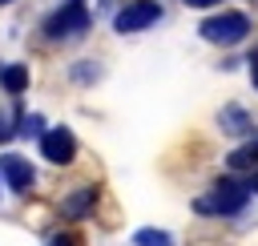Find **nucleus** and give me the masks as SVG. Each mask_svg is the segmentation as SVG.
<instances>
[{"mask_svg":"<svg viewBox=\"0 0 258 246\" xmlns=\"http://www.w3.org/2000/svg\"><path fill=\"white\" fill-rule=\"evenodd\" d=\"M246 202H250V186L234 181V177H222V181H214L210 194H202L194 202V210L198 214H214V218H234V214L246 210Z\"/></svg>","mask_w":258,"mask_h":246,"instance_id":"f257e3e1","label":"nucleus"},{"mask_svg":"<svg viewBox=\"0 0 258 246\" xmlns=\"http://www.w3.org/2000/svg\"><path fill=\"white\" fill-rule=\"evenodd\" d=\"M246 186H250V194H258V169L250 173V181H246Z\"/></svg>","mask_w":258,"mask_h":246,"instance_id":"dca6fc26","label":"nucleus"},{"mask_svg":"<svg viewBox=\"0 0 258 246\" xmlns=\"http://www.w3.org/2000/svg\"><path fill=\"white\" fill-rule=\"evenodd\" d=\"M246 60H250V81H254V89H258V52H254V56H246Z\"/></svg>","mask_w":258,"mask_h":246,"instance_id":"2eb2a0df","label":"nucleus"},{"mask_svg":"<svg viewBox=\"0 0 258 246\" xmlns=\"http://www.w3.org/2000/svg\"><path fill=\"white\" fill-rule=\"evenodd\" d=\"M198 32L210 44H238L250 36V16L246 12H218V16H206L198 24Z\"/></svg>","mask_w":258,"mask_h":246,"instance_id":"f03ea898","label":"nucleus"},{"mask_svg":"<svg viewBox=\"0 0 258 246\" xmlns=\"http://www.w3.org/2000/svg\"><path fill=\"white\" fill-rule=\"evenodd\" d=\"M48 246H77V238H73V234H52Z\"/></svg>","mask_w":258,"mask_h":246,"instance_id":"ddd939ff","label":"nucleus"},{"mask_svg":"<svg viewBox=\"0 0 258 246\" xmlns=\"http://www.w3.org/2000/svg\"><path fill=\"white\" fill-rule=\"evenodd\" d=\"M0 177H4L16 194H28L32 181H36V169L28 165V157H20V153H4V157H0Z\"/></svg>","mask_w":258,"mask_h":246,"instance_id":"423d86ee","label":"nucleus"},{"mask_svg":"<svg viewBox=\"0 0 258 246\" xmlns=\"http://www.w3.org/2000/svg\"><path fill=\"white\" fill-rule=\"evenodd\" d=\"M0 85L8 93H24L28 89V65H0Z\"/></svg>","mask_w":258,"mask_h":246,"instance_id":"1a4fd4ad","label":"nucleus"},{"mask_svg":"<svg viewBox=\"0 0 258 246\" xmlns=\"http://www.w3.org/2000/svg\"><path fill=\"white\" fill-rule=\"evenodd\" d=\"M40 153H44L52 165H69V161L77 157V137H73V129H64V125L44 129V137H40Z\"/></svg>","mask_w":258,"mask_h":246,"instance_id":"39448f33","label":"nucleus"},{"mask_svg":"<svg viewBox=\"0 0 258 246\" xmlns=\"http://www.w3.org/2000/svg\"><path fill=\"white\" fill-rule=\"evenodd\" d=\"M185 4H189V8H210L214 0H185Z\"/></svg>","mask_w":258,"mask_h":246,"instance_id":"f3484780","label":"nucleus"},{"mask_svg":"<svg viewBox=\"0 0 258 246\" xmlns=\"http://www.w3.org/2000/svg\"><path fill=\"white\" fill-rule=\"evenodd\" d=\"M8 137H12V125H8V117L0 113V141H8Z\"/></svg>","mask_w":258,"mask_h":246,"instance_id":"4468645a","label":"nucleus"},{"mask_svg":"<svg viewBox=\"0 0 258 246\" xmlns=\"http://www.w3.org/2000/svg\"><path fill=\"white\" fill-rule=\"evenodd\" d=\"M89 28V8H85V0H69V4H60L48 20H44V36L48 40H73V36H81Z\"/></svg>","mask_w":258,"mask_h":246,"instance_id":"7ed1b4c3","label":"nucleus"},{"mask_svg":"<svg viewBox=\"0 0 258 246\" xmlns=\"http://www.w3.org/2000/svg\"><path fill=\"white\" fill-rule=\"evenodd\" d=\"M0 4H8V0H0Z\"/></svg>","mask_w":258,"mask_h":246,"instance_id":"a211bd4d","label":"nucleus"},{"mask_svg":"<svg viewBox=\"0 0 258 246\" xmlns=\"http://www.w3.org/2000/svg\"><path fill=\"white\" fill-rule=\"evenodd\" d=\"M161 20V4L157 0H129L121 12H117V32H141V28H153Z\"/></svg>","mask_w":258,"mask_h":246,"instance_id":"20e7f679","label":"nucleus"},{"mask_svg":"<svg viewBox=\"0 0 258 246\" xmlns=\"http://www.w3.org/2000/svg\"><path fill=\"white\" fill-rule=\"evenodd\" d=\"M20 133L24 137H44V121L32 113V117H20Z\"/></svg>","mask_w":258,"mask_h":246,"instance_id":"f8f14e48","label":"nucleus"},{"mask_svg":"<svg viewBox=\"0 0 258 246\" xmlns=\"http://www.w3.org/2000/svg\"><path fill=\"white\" fill-rule=\"evenodd\" d=\"M218 125H222L230 137H254V121H250V113H246L242 105H226V109L218 113Z\"/></svg>","mask_w":258,"mask_h":246,"instance_id":"0eeeda50","label":"nucleus"},{"mask_svg":"<svg viewBox=\"0 0 258 246\" xmlns=\"http://www.w3.org/2000/svg\"><path fill=\"white\" fill-rule=\"evenodd\" d=\"M133 242H137V246H173V238H169L165 230H153V226H141V230L133 234Z\"/></svg>","mask_w":258,"mask_h":246,"instance_id":"9b49d317","label":"nucleus"},{"mask_svg":"<svg viewBox=\"0 0 258 246\" xmlns=\"http://www.w3.org/2000/svg\"><path fill=\"white\" fill-rule=\"evenodd\" d=\"M226 165H230V169H254V165H258V137H250L246 145H238V149L226 157Z\"/></svg>","mask_w":258,"mask_h":246,"instance_id":"9d476101","label":"nucleus"},{"mask_svg":"<svg viewBox=\"0 0 258 246\" xmlns=\"http://www.w3.org/2000/svg\"><path fill=\"white\" fill-rule=\"evenodd\" d=\"M93 206H97V190H93V186H81V190H73V194L60 202V214H64V218H85Z\"/></svg>","mask_w":258,"mask_h":246,"instance_id":"6e6552de","label":"nucleus"}]
</instances>
